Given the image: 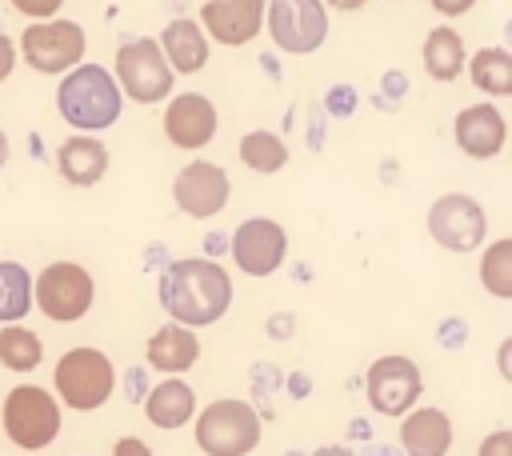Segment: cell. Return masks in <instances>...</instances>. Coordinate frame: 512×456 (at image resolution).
I'll return each instance as SVG.
<instances>
[{
	"instance_id": "cell-38",
	"label": "cell",
	"mask_w": 512,
	"mask_h": 456,
	"mask_svg": "<svg viewBox=\"0 0 512 456\" xmlns=\"http://www.w3.org/2000/svg\"><path fill=\"white\" fill-rule=\"evenodd\" d=\"M4 160H8V132L0 128V168H4Z\"/></svg>"
},
{
	"instance_id": "cell-33",
	"label": "cell",
	"mask_w": 512,
	"mask_h": 456,
	"mask_svg": "<svg viewBox=\"0 0 512 456\" xmlns=\"http://www.w3.org/2000/svg\"><path fill=\"white\" fill-rule=\"evenodd\" d=\"M496 368H500L504 380H512V340L500 344V352H496Z\"/></svg>"
},
{
	"instance_id": "cell-12",
	"label": "cell",
	"mask_w": 512,
	"mask_h": 456,
	"mask_svg": "<svg viewBox=\"0 0 512 456\" xmlns=\"http://www.w3.org/2000/svg\"><path fill=\"white\" fill-rule=\"evenodd\" d=\"M232 260H236V268L240 272H248V276H272L280 264H284V252H288V232L276 224V220H268V216H252V220H244L236 232H232Z\"/></svg>"
},
{
	"instance_id": "cell-27",
	"label": "cell",
	"mask_w": 512,
	"mask_h": 456,
	"mask_svg": "<svg viewBox=\"0 0 512 456\" xmlns=\"http://www.w3.org/2000/svg\"><path fill=\"white\" fill-rule=\"evenodd\" d=\"M240 160L252 168V172H280L284 164H288V148H284V140L280 136H272V132H248L244 140H240Z\"/></svg>"
},
{
	"instance_id": "cell-25",
	"label": "cell",
	"mask_w": 512,
	"mask_h": 456,
	"mask_svg": "<svg viewBox=\"0 0 512 456\" xmlns=\"http://www.w3.org/2000/svg\"><path fill=\"white\" fill-rule=\"evenodd\" d=\"M468 72H472V84L488 96H508L512 92V56L504 48H480L468 60Z\"/></svg>"
},
{
	"instance_id": "cell-13",
	"label": "cell",
	"mask_w": 512,
	"mask_h": 456,
	"mask_svg": "<svg viewBox=\"0 0 512 456\" xmlns=\"http://www.w3.org/2000/svg\"><path fill=\"white\" fill-rule=\"evenodd\" d=\"M228 192H232V180L212 160H192L188 168L176 172V184H172V196H176L180 212L192 216V220L216 216L228 204Z\"/></svg>"
},
{
	"instance_id": "cell-16",
	"label": "cell",
	"mask_w": 512,
	"mask_h": 456,
	"mask_svg": "<svg viewBox=\"0 0 512 456\" xmlns=\"http://www.w3.org/2000/svg\"><path fill=\"white\" fill-rule=\"evenodd\" d=\"M452 136H456V144H460L464 156L492 160L504 148V140H508V124H504V116L492 104H472V108H460L456 112Z\"/></svg>"
},
{
	"instance_id": "cell-15",
	"label": "cell",
	"mask_w": 512,
	"mask_h": 456,
	"mask_svg": "<svg viewBox=\"0 0 512 456\" xmlns=\"http://www.w3.org/2000/svg\"><path fill=\"white\" fill-rule=\"evenodd\" d=\"M164 136L176 148H204L216 136V108L200 92H180L164 108Z\"/></svg>"
},
{
	"instance_id": "cell-4",
	"label": "cell",
	"mask_w": 512,
	"mask_h": 456,
	"mask_svg": "<svg viewBox=\"0 0 512 456\" xmlns=\"http://www.w3.org/2000/svg\"><path fill=\"white\" fill-rule=\"evenodd\" d=\"M52 384H56V404H64L72 412H96L108 404V396L116 388V368L100 348L80 344L56 360Z\"/></svg>"
},
{
	"instance_id": "cell-24",
	"label": "cell",
	"mask_w": 512,
	"mask_h": 456,
	"mask_svg": "<svg viewBox=\"0 0 512 456\" xmlns=\"http://www.w3.org/2000/svg\"><path fill=\"white\" fill-rule=\"evenodd\" d=\"M44 360V344L32 328L24 324H4L0 328V364L12 372H36V364Z\"/></svg>"
},
{
	"instance_id": "cell-14",
	"label": "cell",
	"mask_w": 512,
	"mask_h": 456,
	"mask_svg": "<svg viewBox=\"0 0 512 456\" xmlns=\"http://www.w3.org/2000/svg\"><path fill=\"white\" fill-rule=\"evenodd\" d=\"M200 28L212 40L240 48L264 28V0H208L200 8Z\"/></svg>"
},
{
	"instance_id": "cell-2",
	"label": "cell",
	"mask_w": 512,
	"mask_h": 456,
	"mask_svg": "<svg viewBox=\"0 0 512 456\" xmlns=\"http://www.w3.org/2000/svg\"><path fill=\"white\" fill-rule=\"evenodd\" d=\"M56 108L72 128H80V136L100 132L120 120V88L100 64H76L56 88Z\"/></svg>"
},
{
	"instance_id": "cell-28",
	"label": "cell",
	"mask_w": 512,
	"mask_h": 456,
	"mask_svg": "<svg viewBox=\"0 0 512 456\" xmlns=\"http://www.w3.org/2000/svg\"><path fill=\"white\" fill-rule=\"evenodd\" d=\"M476 456H512V428H496L480 440Z\"/></svg>"
},
{
	"instance_id": "cell-9",
	"label": "cell",
	"mask_w": 512,
	"mask_h": 456,
	"mask_svg": "<svg viewBox=\"0 0 512 456\" xmlns=\"http://www.w3.org/2000/svg\"><path fill=\"white\" fill-rule=\"evenodd\" d=\"M264 20L280 52L308 56L328 36V12L320 0H264Z\"/></svg>"
},
{
	"instance_id": "cell-10",
	"label": "cell",
	"mask_w": 512,
	"mask_h": 456,
	"mask_svg": "<svg viewBox=\"0 0 512 456\" xmlns=\"http://www.w3.org/2000/svg\"><path fill=\"white\" fill-rule=\"evenodd\" d=\"M20 52L36 72H72L84 56V28L76 20H40L20 36Z\"/></svg>"
},
{
	"instance_id": "cell-1",
	"label": "cell",
	"mask_w": 512,
	"mask_h": 456,
	"mask_svg": "<svg viewBox=\"0 0 512 456\" xmlns=\"http://www.w3.org/2000/svg\"><path fill=\"white\" fill-rule=\"evenodd\" d=\"M156 296L172 324L196 332L216 324L232 308V276L212 256H180L160 272Z\"/></svg>"
},
{
	"instance_id": "cell-7",
	"label": "cell",
	"mask_w": 512,
	"mask_h": 456,
	"mask_svg": "<svg viewBox=\"0 0 512 456\" xmlns=\"http://www.w3.org/2000/svg\"><path fill=\"white\" fill-rule=\"evenodd\" d=\"M364 396L372 404V412L380 416H404L416 408V400L424 396V376H420V364L412 356H400V352H388V356H376L364 372Z\"/></svg>"
},
{
	"instance_id": "cell-35",
	"label": "cell",
	"mask_w": 512,
	"mask_h": 456,
	"mask_svg": "<svg viewBox=\"0 0 512 456\" xmlns=\"http://www.w3.org/2000/svg\"><path fill=\"white\" fill-rule=\"evenodd\" d=\"M312 456H356V452H352L348 444H320Z\"/></svg>"
},
{
	"instance_id": "cell-29",
	"label": "cell",
	"mask_w": 512,
	"mask_h": 456,
	"mask_svg": "<svg viewBox=\"0 0 512 456\" xmlns=\"http://www.w3.org/2000/svg\"><path fill=\"white\" fill-rule=\"evenodd\" d=\"M12 8L24 12V16H32V20H48L52 12L64 8V0H12Z\"/></svg>"
},
{
	"instance_id": "cell-31",
	"label": "cell",
	"mask_w": 512,
	"mask_h": 456,
	"mask_svg": "<svg viewBox=\"0 0 512 456\" xmlns=\"http://www.w3.org/2000/svg\"><path fill=\"white\" fill-rule=\"evenodd\" d=\"M12 64H16V44L0 32V80H8V76H12Z\"/></svg>"
},
{
	"instance_id": "cell-23",
	"label": "cell",
	"mask_w": 512,
	"mask_h": 456,
	"mask_svg": "<svg viewBox=\"0 0 512 456\" xmlns=\"http://www.w3.org/2000/svg\"><path fill=\"white\" fill-rule=\"evenodd\" d=\"M32 308V272L20 260H0V324H20Z\"/></svg>"
},
{
	"instance_id": "cell-19",
	"label": "cell",
	"mask_w": 512,
	"mask_h": 456,
	"mask_svg": "<svg viewBox=\"0 0 512 456\" xmlns=\"http://www.w3.org/2000/svg\"><path fill=\"white\" fill-rule=\"evenodd\" d=\"M144 416L156 428H164V432L184 428L196 416V392H192V384H184L180 376H168V380L152 384L144 392Z\"/></svg>"
},
{
	"instance_id": "cell-3",
	"label": "cell",
	"mask_w": 512,
	"mask_h": 456,
	"mask_svg": "<svg viewBox=\"0 0 512 456\" xmlns=\"http://www.w3.org/2000/svg\"><path fill=\"white\" fill-rule=\"evenodd\" d=\"M196 448L204 456H248L260 448V412L240 396H220L196 412Z\"/></svg>"
},
{
	"instance_id": "cell-30",
	"label": "cell",
	"mask_w": 512,
	"mask_h": 456,
	"mask_svg": "<svg viewBox=\"0 0 512 456\" xmlns=\"http://www.w3.org/2000/svg\"><path fill=\"white\" fill-rule=\"evenodd\" d=\"M112 456H152V448L140 440V436H120L112 444Z\"/></svg>"
},
{
	"instance_id": "cell-26",
	"label": "cell",
	"mask_w": 512,
	"mask_h": 456,
	"mask_svg": "<svg viewBox=\"0 0 512 456\" xmlns=\"http://www.w3.org/2000/svg\"><path fill=\"white\" fill-rule=\"evenodd\" d=\"M480 284L496 300H512V240H492L480 256Z\"/></svg>"
},
{
	"instance_id": "cell-32",
	"label": "cell",
	"mask_w": 512,
	"mask_h": 456,
	"mask_svg": "<svg viewBox=\"0 0 512 456\" xmlns=\"http://www.w3.org/2000/svg\"><path fill=\"white\" fill-rule=\"evenodd\" d=\"M472 4H476V0H432V8L444 12V16H464Z\"/></svg>"
},
{
	"instance_id": "cell-5",
	"label": "cell",
	"mask_w": 512,
	"mask_h": 456,
	"mask_svg": "<svg viewBox=\"0 0 512 456\" xmlns=\"http://www.w3.org/2000/svg\"><path fill=\"white\" fill-rule=\"evenodd\" d=\"M0 424H4V436L20 452H44L60 436V404L40 384H16L4 396Z\"/></svg>"
},
{
	"instance_id": "cell-21",
	"label": "cell",
	"mask_w": 512,
	"mask_h": 456,
	"mask_svg": "<svg viewBox=\"0 0 512 456\" xmlns=\"http://www.w3.org/2000/svg\"><path fill=\"white\" fill-rule=\"evenodd\" d=\"M160 52L168 60L172 72H200L208 64V36L196 20H172L164 32H160Z\"/></svg>"
},
{
	"instance_id": "cell-34",
	"label": "cell",
	"mask_w": 512,
	"mask_h": 456,
	"mask_svg": "<svg viewBox=\"0 0 512 456\" xmlns=\"http://www.w3.org/2000/svg\"><path fill=\"white\" fill-rule=\"evenodd\" d=\"M124 388L132 392L128 400H144V392H148V384H144V372L136 368V372H128V380H124Z\"/></svg>"
},
{
	"instance_id": "cell-8",
	"label": "cell",
	"mask_w": 512,
	"mask_h": 456,
	"mask_svg": "<svg viewBox=\"0 0 512 456\" xmlns=\"http://www.w3.org/2000/svg\"><path fill=\"white\" fill-rule=\"evenodd\" d=\"M172 80L176 76L156 40L140 36L116 48V88H124L136 104H156L160 96L172 92Z\"/></svg>"
},
{
	"instance_id": "cell-36",
	"label": "cell",
	"mask_w": 512,
	"mask_h": 456,
	"mask_svg": "<svg viewBox=\"0 0 512 456\" xmlns=\"http://www.w3.org/2000/svg\"><path fill=\"white\" fill-rule=\"evenodd\" d=\"M356 456H400L396 448H388V444H368L364 452H356Z\"/></svg>"
},
{
	"instance_id": "cell-20",
	"label": "cell",
	"mask_w": 512,
	"mask_h": 456,
	"mask_svg": "<svg viewBox=\"0 0 512 456\" xmlns=\"http://www.w3.org/2000/svg\"><path fill=\"white\" fill-rule=\"evenodd\" d=\"M56 164H60V176L76 188H92L104 180L108 172V148L96 140V136H72L60 144L56 152Z\"/></svg>"
},
{
	"instance_id": "cell-37",
	"label": "cell",
	"mask_w": 512,
	"mask_h": 456,
	"mask_svg": "<svg viewBox=\"0 0 512 456\" xmlns=\"http://www.w3.org/2000/svg\"><path fill=\"white\" fill-rule=\"evenodd\" d=\"M320 4H332V8H340V12H352V8H364L368 0H320Z\"/></svg>"
},
{
	"instance_id": "cell-17",
	"label": "cell",
	"mask_w": 512,
	"mask_h": 456,
	"mask_svg": "<svg viewBox=\"0 0 512 456\" xmlns=\"http://www.w3.org/2000/svg\"><path fill=\"white\" fill-rule=\"evenodd\" d=\"M452 420L444 408H412L400 416V452L404 456H448L452 448Z\"/></svg>"
},
{
	"instance_id": "cell-22",
	"label": "cell",
	"mask_w": 512,
	"mask_h": 456,
	"mask_svg": "<svg viewBox=\"0 0 512 456\" xmlns=\"http://www.w3.org/2000/svg\"><path fill=\"white\" fill-rule=\"evenodd\" d=\"M468 64V52H464V40L460 32H452L448 24L444 28H432L428 40H424V68L432 80H456Z\"/></svg>"
},
{
	"instance_id": "cell-11",
	"label": "cell",
	"mask_w": 512,
	"mask_h": 456,
	"mask_svg": "<svg viewBox=\"0 0 512 456\" xmlns=\"http://www.w3.org/2000/svg\"><path fill=\"white\" fill-rule=\"evenodd\" d=\"M428 232L448 252H476L488 236V216L468 192H444L428 208Z\"/></svg>"
},
{
	"instance_id": "cell-18",
	"label": "cell",
	"mask_w": 512,
	"mask_h": 456,
	"mask_svg": "<svg viewBox=\"0 0 512 456\" xmlns=\"http://www.w3.org/2000/svg\"><path fill=\"white\" fill-rule=\"evenodd\" d=\"M144 360L164 376H180L200 360V336L184 324H160L144 344Z\"/></svg>"
},
{
	"instance_id": "cell-6",
	"label": "cell",
	"mask_w": 512,
	"mask_h": 456,
	"mask_svg": "<svg viewBox=\"0 0 512 456\" xmlns=\"http://www.w3.org/2000/svg\"><path fill=\"white\" fill-rule=\"evenodd\" d=\"M96 300V280L84 264L76 260H52L48 268H40V276L32 280V304L56 320V324H76L88 316Z\"/></svg>"
}]
</instances>
